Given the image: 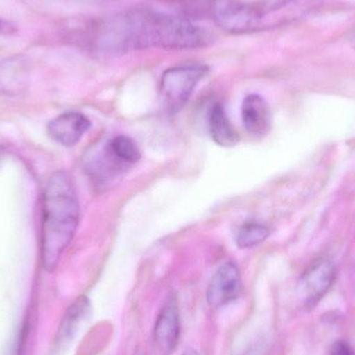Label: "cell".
<instances>
[{
  "instance_id": "6da1fadb",
  "label": "cell",
  "mask_w": 355,
  "mask_h": 355,
  "mask_svg": "<svg viewBox=\"0 0 355 355\" xmlns=\"http://www.w3.org/2000/svg\"><path fill=\"white\" fill-rule=\"evenodd\" d=\"M69 35L77 45L102 55H121L149 48L198 49L212 42L209 31L189 19L152 8L78 23Z\"/></svg>"
},
{
  "instance_id": "7a4b0ae2",
  "label": "cell",
  "mask_w": 355,
  "mask_h": 355,
  "mask_svg": "<svg viewBox=\"0 0 355 355\" xmlns=\"http://www.w3.org/2000/svg\"><path fill=\"white\" fill-rule=\"evenodd\" d=\"M322 0H213L211 18L225 33H262L293 24L312 15Z\"/></svg>"
},
{
  "instance_id": "3957f363",
  "label": "cell",
  "mask_w": 355,
  "mask_h": 355,
  "mask_svg": "<svg viewBox=\"0 0 355 355\" xmlns=\"http://www.w3.org/2000/svg\"><path fill=\"white\" fill-rule=\"evenodd\" d=\"M78 198L72 179L64 171L54 173L43 193L41 254L44 268L51 272L74 238L79 223Z\"/></svg>"
},
{
  "instance_id": "277c9868",
  "label": "cell",
  "mask_w": 355,
  "mask_h": 355,
  "mask_svg": "<svg viewBox=\"0 0 355 355\" xmlns=\"http://www.w3.org/2000/svg\"><path fill=\"white\" fill-rule=\"evenodd\" d=\"M208 72V67L202 64H183L168 69L162 74L159 85L160 97L168 112H179Z\"/></svg>"
},
{
  "instance_id": "5b68a950",
  "label": "cell",
  "mask_w": 355,
  "mask_h": 355,
  "mask_svg": "<svg viewBox=\"0 0 355 355\" xmlns=\"http://www.w3.org/2000/svg\"><path fill=\"white\" fill-rule=\"evenodd\" d=\"M335 279L336 267L331 261L325 258L314 261L298 282V294L304 308L316 306L333 287Z\"/></svg>"
},
{
  "instance_id": "8992f818",
  "label": "cell",
  "mask_w": 355,
  "mask_h": 355,
  "mask_svg": "<svg viewBox=\"0 0 355 355\" xmlns=\"http://www.w3.org/2000/svg\"><path fill=\"white\" fill-rule=\"evenodd\" d=\"M241 277L233 262L221 265L211 279L207 289V302L212 308L227 306L239 296Z\"/></svg>"
},
{
  "instance_id": "52a82bcc",
  "label": "cell",
  "mask_w": 355,
  "mask_h": 355,
  "mask_svg": "<svg viewBox=\"0 0 355 355\" xmlns=\"http://www.w3.org/2000/svg\"><path fill=\"white\" fill-rule=\"evenodd\" d=\"M91 128L89 119L78 112H67L54 118L48 124L50 139L64 147H73Z\"/></svg>"
},
{
  "instance_id": "ba28073f",
  "label": "cell",
  "mask_w": 355,
  "mask_h": 355,
  "mask_svg": "<svg viewBox=\"0 0 355 355\" xmlns=\"http://www.w3.org/2000/svg\"><path fill=\"white\" fill-rule=\"evenodd\" d=\"M153 336L162 354L168 355L176 349L180 338L179 308L176 298H168L162 306L154 327Z\"/></svg>"
},
{
  "instance_id": "9c48e42d",
  "label": "cell",
  "mask_w": 355,
  "mask_h": 355,
  "mask_svg": "<svg viewBox=\"0 0 355 355\" xmlns=\"http://www.w3.org/2000/svg\"><path fill=\"white\" fill-rule=\"evenodd\" d=\"M244 128L254 137H262L270 131L272 124L270 107L266 100L258 94L244 98L241 106Z\"/></svg>"
},
{
  "instance_id": "30bf717a",
  "label": "cell",
  "mask_w": 355,
  "mask_h": 355,
  "mask_svg": "<svg viewBox=\"0 0 355 355\" xmlns=\"http://www.w3.org/2000/svg\"><path fill=\"white\" fill-rule=\"evenodd\" d=\"M209 129L213 141L220 147L231 148L239 143V135L230 122L221 104H214L211 108Z\"/></svg>"
},
{
  "instance_id": "8fae6325",
  "label": "cell",
  "mask_w": 355,
  "mask_h": 355,
  "mask_svg": "<svg viewBox=\"0 0 355 355\" xmlns=\"http://www.w3.org/2000/svg\"><path fill=\"white\" fill-rule=\"evenodd\" d=\"M91 314V302L87 296L77 298L67 311L58 331V343L70 341Z\"/></svg>"
},
{
  "instance_id": "7c38bea8",
  "label": "cell",
  "mask_w": 355,
  "mask_h": 355,
  "mask_svg": "<svg viewBox=\"0 0 355 355\" xmlns=\"http://www.w3.org/2000/svg\"><path fill=\"white\" fill-rule=\"evenodd\" d=\"M28 80V72L24 60L10 58L0 62V93L18 94L24 89Z\"/></svg>"
},
{
  "instance_id": "4fadbf2b",
  "label": "cell",
  "mask_w": 355,
  "mask_h": 355,
  "mask_svg": "<svg viewBox=\"0 0 355 355\" xmlns=\"http://www.w3.org/2000/svg\"><path fill=\"white\" fill-rule=\"evenodd\" d=\"M106 149L124 166L137 164L141 160V150L135 141L126 135H118L106 145Z\"/></svg>"
},
{
  "instance_id": "5bb4252c",
  "label": "cell",
  "mask_w": 355,
  "mask_h": 355,
  "mask_svg": "<svg viewBox=\"0 0 355 355\" xmlns=\"http://www.w3.org/2000/svg\"><path fill=\"white\" fill-rule=\"evenodd\" d=\"M269 230L257 223H248L238 232L236 243L240 248H250L263 243L269 237Z\"/></svg>"
},
{
  "instance_id": "9a60e30c",
  "label": "cell",
  "mask_w": 355,
  "mask_h": 355,
  "mask_svg": "<svg viewBox=\"0 0 355 355\" xmlns=\"http://www.w3.org/2000/svg\"><path fill=\"white\" fill-rule=\"evenodd\" d=\"M329 355H355L352 346L345 341H337L331 346Z\"/></svg>"
},
{
  "instance_id": "2e32d148",
  "label": "cell",
  "mask_w": 355,
  "mask_h": 355,
  "mask_svg": "<svg viewBox=\"0 0 355 355\" xmlns=\"http://www.w3.org/2000/svg\"><path fill=\"white\" fill-rule=\"evenodd\" d=\"M15 31L16 28L14 25L0 19V33H15Z\"/></svg>"
},
{
  "instance_id": "e0dca14e",
  "label": "cell",
  "mask_w": 355,
  "mask_h": 355,
  "mask_svg": "<svg viewBox=\"0 0 355 355\" xmlns=\"http://www.w3.org/2000/svg\"><path fill=\"white\" fill-rule=\"evenodd\" d=\"M181 355H200L196 350L192 349V348H188V349L184 350L183 354Z\"/></svg>"
},
{
  "instance_id": "ac0fdd59",
  "label": "cell",
  "mask_w": 355,
  "mask_h": 355,
  "mask_svg": "<svg viewBox=\"0 0 355 355\" xmlns=\"http://www.w3.org/2000/svg\"><path fill=\"white\" fill-rule=\"evenodd\" d=\"M350 45L355 50V31L352 33V37H350Z\"/></svg>"
},
{
  "instance_id": "d6986e66",
  "label": "cell",
  "mask_w": 355,
  "mask_h": 355,
  "mask_svg": "<svg viewBox=\"0 0 355 355\" xmlns=\"http://www.w3.org/2000/svg\"><path fill=\"white\" fill-rule=\"evenodd\" d=\"M4 152L3 150L0 148V159H1L2 156H3Z\"/></svg>"
}]
</instances>
